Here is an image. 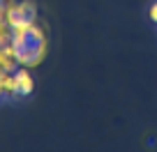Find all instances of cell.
<instances>
[{
    "label": "cell",
    "instance_id": "1",
    "mask_svg": "<svg viewBox=\"0 0 157 152\" xmlns=\"http://www.w3.org/2000/svg\"><path fill=\"white\" fill-rule=\"evenodd\" d=\"M16 88H19L23 95H28L30 90H33V81H30L28 72H19L16 74Z\"/></svg>",
    "mask_w": 157,
    "mask_h": 152
},
{
    "label": "cell",
    "instance_id": "2",
    "mask_svg": "<svg viewBox=\"0 0 157 152\" xmlns=\"http://www.w3.org/2000/svg\"><path fill=\"white\" fill-rule=\"evenodd\" d=\"M150 19H152V21L157 23V2H155L152 7H150Z\"/></svg>",
    "mask_w": 157,
    "mask_h": 152
}]
</instances>
